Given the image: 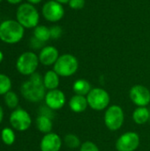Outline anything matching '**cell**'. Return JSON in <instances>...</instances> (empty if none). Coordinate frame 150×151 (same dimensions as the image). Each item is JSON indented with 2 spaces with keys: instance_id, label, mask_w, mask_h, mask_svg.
Masks as SVG:
<instances>
[{
  "instance_id": "obj_8",
  "label": "cell",
  "mask_w": 150,
  "mask_h": 151,
  "mask_svg": "<svg viewBox=\"0 0 150 151\" xmlns=\"http://www.w3.org/2000/svg\"><path fill=\"white\" fill-rule=\"evenodd\" d=\"M9 122L11 128L19 132L28 130L32 125V118L30 114L22 108L13 110L9 117Z\"/></svg>"
},
{
  "instance_id": "obj_17",
  "label": "cell",
  "mask_w": 150,
  "mask_h": 151,
  "mask_svg": "<svg viewBox=\"0 0 150 151\" xmlns=\"http://www.w3.org/2000/svg\"><path fill=\"white\" fill-rule=\"evenodd\" d=\"M133 122L137 125H144L150 119V111L148 107H137L132 114Z\"/></svg>"
},
{
  "instance_id": "obj_4",
  "label": "cell",
  "mask_w": 150,
  "mask_h": 151,
  "mask_svg": "<svg viewBox=\"0 0 150 151\" xmlns=\"http://www.w3.org/2000/svg\"><path fill=\"white\" fill-rule=\"evenodd\" d=\"M53 70L60 77H71L79 70V60L72 54H62L53 65Z\"/></svg>"
},
{
  "instance_id": "obj_3",
  "label": "cell",
  "mask_w": 150,
  "mask_h": 151,
  "mask_svg": "<svg viewBox=\"0 0 150 151\" xmlns=\"http://www.w3.org/2000/svg\"><path fill=\"white\" fill-rule=\"evenodd\" d=\"M16 20L25 29H32L39 25L40 13L34 4L23 3L16 10Z\"/></svg>"
},
{
  "instance_id": "obj_28",
  "label": "cell",
  "mask_w": 150,
  "mask_h": 151,
  "mask_svg": "<svg viewBox=\"0 0 150 151\" xmlns=\"http://www.w3.org/2000/svg\"><path fill=\"white\" fill-rule=\"evenodd\" d=\"M54 114H55L54 111L49 108L47 105H42L39 108V115H42V116H46L50 119H53Z\"/></svg>"
},
{
  "instance_id": "obj_29",
  "label": "cell",
  "mask_w": 150,
  "mask_h": 151,
  "mask_svg": "<svg viewBox=\"0 0 150 151\" xmlns=\"http://www.w3.org/2000/svg\"><path fill=\"white\" fill-rule=\"evenodd\" d=\"M30 46L34 50H42L44 47V43L42 42L41 41L37 40L34 36L30 39Z\"/></svg>"
},
{
  "instance_id": "obj_31",
  "label": "cell",
  "mask_w": 150,
  "mask_h": 151,
  "mask_svg": "<svg viewBox=\"0 0 150 151\" xmlns=\"http://www.w3.org/2000/svg\"><path fill=\"white\" fill-rule=\"evenodd\" d=\"M4 109H3V107L0 105V125H1V123L3 122V119H4Z\"/></svg>"
},
{
  "instance_id": "obj_7",
  "label": "cell",
  "mask_w": 150,
  "mask_h": 151,
  "mask_svg": "<svg viewBox=\"0 0 150 151\" xmlns=\"http://www.w3.org/2000/svg\"><path fill=\"white\" fill-rule=\"evenodd\" d=\"M88 107L95 111H105L111 103L110 94L102 88H93L87 96Z\"/></svg>"
},
{
  "instance_id": "obj_12",
  "label": "cell",
  "mask_w": 150,
  "mask_h": 151,
  "mask_svg": "<svg viewBox=\"0 0 150 151\" xmlns=\"http://www.w3.org/2000/svg\"><path fill=\"white\" fill-rule=\"evenodd\" d=\"M44 102L45 105L55 111L61 110L65 106L66 103V96L65 93L58 88L48 90L44 97Z\"/></svg>"
},
{
  "instance_id": "obj_14",
  "label": "cell",
  "mask_w": 150,
  "mask_h": 151,
  "mask_svg": "<svg viewBox=\"0 0 150 151\" xmlns=\"http://www.w3.org/2000/svg\"><path fill=\"white\" fill-rule=\"evenodd\" d=\"M59 56L60 55L58 50L52 45L44 46L42 50H40V52L38 54L40 64L45 66L54 65L57 60L58 59Z\"/></svg>"
},
{
  "instance_id": "obj_16",
  "label": "cell",
  "mask_w": 150,
  "mask_h": 151,
  "mask_svg": "<svg viewBox=\"0 0 150 151\" xmlns=\"http://www.w3.org/2000/svg\"><path fill=\"white\" fill-rule=\"evenodd\" d=\"M60 84V76L52 69L47 71L43 75V85L47 90L58 88Z\"/></svg>"
},
{
  "instance_id": "obj_20",
  "label": "cell",
  "mask_w": 150,
  "mask_h": 151,
  "mask_svg": "<svg viewBox=\"0 0 150 151\" xmlns=\"http://www.w3.org/2000/svg\"><path fill=\"white\" fill-rule=\"evenodd\" d=\"M33 35H34L33 36L34 38H36L37 40L41 41L43 43H45L50 39H51L50 38V27H46L44 25H38L36 27H34Z\"/></svg>"
},
{
  "instance_id": "obj_15",
  "label": "cell",
  "mask_w": 150,
  "mask_h": 151,
  "mask_svg": "<svg viewBox=\"0 0 150 151\" xmlns=\"http://www.w3.org/2000/svg\"><path fill=\"white\" fill-rule=\"evenodd\" d=\"M68 106L70 110L74 113L84 112L88 107L87 96L80 95H73L68 101Z\"/></svg>"
},
{
  "instance_id": "obj_30",
  "label": "cell",
  "mask_w": 150,
  "mask_h": 151,
  "mask_svg": "<svg viewBox=\"0 0 150 151\" xmlns=\"http://www.w3.org/2000/svg\"><path fill=\"white\" fill-rule=\"evenodd\" d=\"M11 4H20L23 0H6Z\"/></svg>"
},
{
  "instance_id": "obj_27",
  "label": "cell",
  "mask_w": 150,
  "mask_h": 151,
  "mask_svg": "<svg viewBox=\"0 0 150 151\" xmlns=\"http://www.w3.org/2000/svg\"><path fill=\"white\" fill-rule=\"evenodd\" d=\"M86 4V0H70L68 5L71 9L73 10H80Z\"/></svg>"
},
{
  "instance_id": "obj_2",
  "label": "cell",
  "mask_w": 150,
  "mask_h": 151,
  "mask_svg": "<svg viewBox=\"0 0 150 151\" xmlns=\"http://www.w3.org/2000/svg\"><path fill=\"white\" fill-rule=\"evenodd\" d=\"M25 34V28L16 19H5L0 23V41L6 44L19 42Z\"/></svg>"
},
{
  "instance_id": "obj_5",
  "label": "cell",
  "mask_w": 150,
  "mask_h": 151,
  "mask_svg": "<svg viewBox=\"0 0 150 151\" xmlns=\"http://www.w3.org/2000/svg\"><path fill=\"white\" fill-rule=\"evenodd\" d=\"M40 61L38 55L33 51H25L21 53L16 60L17 71L24 76H30L36 73Z\"/></svg>"
},
{
  "instance_id": "obj_18",
  "label": "cell",
  "mask_w": 150,
  "mask_h": 151,
  "mask_svg": "<svg viewBox=\"0 0 150 151\" xmlns=\"http://www.w3.org/2000/svg\"><path fill=\"white\" fill-rule=\"evenodd\" d=\"M92 88L90 82L86 79H78L72 84V90L75 95L87 96Z\"/></svg>"
},
{
  "instance_id": "obj_21",
  "label": "cell",
  "mask_w": 150,
  "mask_h": 151,
  "mask_svg": "<svg viewBox=\"0 0 150 151\" xmlns=\"http://www.w3.org/2000/svg\"><path fill=\"white\" fill-rule=\"evenodd\" d=\"M15 139H16V135L13 131V128L4 127L1 131V140L5 145L7 146L12 145L15 142Z\"/></svg>"
},
{
  "instance_id": "obj_9",
  "label": "cell",
  "mask_w": 150,
  "mask_h": 151,
  "mask_svg": "<svg viewBox=\"0 0 150 151\" xmlns=\"http://www.w3.org/2000/svg\"><path fill=\"white\" fill-rule=\"evenodd\" d=\"M42 14L47 21L57 23L64 18L65 8L62 4L55 0H50L43 4L42 8Z\"/></svg>"
},
{
  "instance_id": "obj_24",
  "label": "cell",
  "mask_w": 150,
  "mask_h": 151,
  "mask_svg": "<svg viewBox=\"0 0 150 151\" xmlns=\"http://www.w3.org/2000/svg\"><path fill=\"white\" fill-rule=\"evenodd\" d=\"M11 80L4 73H0V96H4L6 93L11 91Z\"/></svg>"
},
{
  "instance_id": "obj_26",
  "label": "cell",
  "mask_w": 150,
  "mask_h": 151,
  "mask_svg": "<svg viewBox=\"0 0 150 151\" xmlns=\"http://www.w3.org/2000/svg\"><path fill=\"white\" fill-rule=\"evenodd\" d=\"M50 38L54 40L59 39L63 35V29L58 25H53L52 27H50Z\"/></svg>"
},
{
  "instance_id": "obj_19",
  "label": "cell",
  "mask_w": 150,
  "mask_h": 151,
  "mask_svg": "<svg viewBox=\"0 0 150 151\" xmlns=\"http://www.w3.org/2000/svg\"><path fill=\"white\" fill-rule=\"evenodd\" d=\"M35 126H36V128L39 130V132H41V133H42L44 134L51 133L52 128H53L52 119H50L49 117H46V116L39 115L36 118Z\"/></svg>"
},
{
  "instance_id": "obj_11",
  "label": "cell",
  "mask_w": 150,
  "mask_h": 151,
  "mask_svg": "<svg viewBox=\"0 0 150 151\" xmlns=\"http://www.w3.org/2000/svg\"><path fill=\"white\" fill-rule=\"evenodd\" d=\"M129 96L137 107H147L150 104V90L143 85L133 86L129 91Z\"/></svg>"
},
{
  "instance_id": "obj_23",
  "label": "cell",
  "mask_w": 150,
  "mask_h": 151,
  "mask_svg": "<svg viewBox=\"0 0 150 151\" xmlns=\"http://www.w3.org/2000/svg\"><path fill=\"white\" fill-rule=\"evenodd\" d=\"M64 143L65 144L66 147H68L69 149H72V150L78 149L81 145L80 138L74 134H66L64 138Z\"/></svg>"
},
{
  "instance_id": "obj_25",
  "label": "cell",
  "mask_w": 150,
  "mask_h": 151,
  "mask_svg": "<svg viewBox=\"0 0 150 151\" xmlns=\"http://www.w3.org/2000/svg\"><path fill=\"white\" fill-rule=\"evenodd\" d=\"M79 149L80 151H100L98 146L91 141H87L82 142Z\"/></svg>"
},
{
  "instance_id": "obj_33",
  "label": "cell",
  "mask_w": 150,
  "mask_h": 151,
  "mask_svg": "<svg viewBox=\"0 0 150 151\" xmlns=\"http://www.w3.org/2000/svg\"><path fill=\"white\" fill-rule=\"evenodd\" d=\"M55 1H57V2H58V3H60L62 4H68L70 0H55Z\"/></svg>"
},
{
  "instance_id": "obj_6",
  "label": "cell",
  "mask_w": 150,
  "mask_h": 151,
  "mask_svg": "<svg viewBox=\"0 0 150 151\" xmlns=\"http://www.w3.org/2000/svg\"><path fill=\"white\" fill-rule=\"evenodd\" d=\"M103 121L105 127L110 131L119 130L125 122L124 110L118 104L110 105L104 111Z\"/></svg>"
},
{
  "instance_id": "obj_10",
  "label": "cell",
  "mask_w": 150,
  "mask_h": 151,
  "mask_svg": "<svg viewBox=\"0 0 150 151\" xmlns=\"http://www.w3.org/2000/svg\"><path fill=\"white\" fill-rule=\"evenodd\" d=\"M140 135L133 131L126 132L121 134L116 142L118 151H135L140 146Z\"/></svg>"
},
{
  "instance_id": "obj_13",
  "label": "cell",
  "mask_w": 150,
  "mask_h": 151,
  "mask_svg": "<svg viewBox=\"0 0 150 151\" xmlns=\"http://www.w3.org/2000/svg\"><path fill=\"white\" fill-rule=\"evenodd\" d=\"M63 141L56 133H49L43 135L40 142L41 151H60Z\"/></svg>"
},
{
  "instance_id": "obj_1",
  "label": "cell",
  "mask_w": 150,
  "mask_h": 151,
  "mask_svg": "<svg viewBox=\"0 0 150 151\" xmlns=\"http://www.w3.org/2000/svg\"><path fill=\"white\" fill-rule=\"evenodd\" d=\"M46 90L43 85V76L37 72L30 75L20 87L22 96L30 103H39L44 100Z\"/></svg>"
},
{
  "instance_id": "obj_35",
  "label": "cell",
  "mask_w": 150,
  "mask_h": 151,
  "mask_svg": "<svg viewBox=\"0 0 150 151\" xmlns=\"http://www.w3.org/2000/svg\"><path fill=\"white\" fill-rule=\"evenodd\" d=\"M2 1H3V0H0V3H1V2H2Z\"/></svg>"
},
{
  "instance_id": "obj_32",
  "label": "cell",
  "mask_w": 150,
  "mask_h": 151,
  "mask_svg": "<svg viewBox=\"0 0 150 151\" xmlns=\"http://www.w3.org/2000/svg\"><path fill=\"white\" fill-rule=\"evenodd\" d=\"M42 1V0H27V3H29V4H34V5L40 4Z\"/></svg>"
},
{
  "instance_id": "obj_22",
  "label": "cell",
  "mask_w": 150,
  "mask_h": 151,
  "mask_svg": "<svg viewBox=\"0 0 150 151\" xmlns=\"http://www.w3.org/2000/svg\"><path fill=\"white\" fill-rule=\"evenodd\" d=\"M4 104H6V106L9 109L15 110V109L18 108L19 99L18 95L14 91H11V90L8 93H6L4 96Z\"/></svg>"
},
{
  "instance_id": "obj_34",
  "label": "cell",
  "mask_w": 150,
  "mask_h": 151,
  "mask_svg": "<svg viewBox=\"0 0 150 151\" xmlns=\"http://www.w3.org/2000/svg\"><path fill=\"white\" fill-rule=\"evenodd\" d=\"M3 60H4V54H3V52L0 50V63H1Z\"/></svg>"
}]
</instances>
